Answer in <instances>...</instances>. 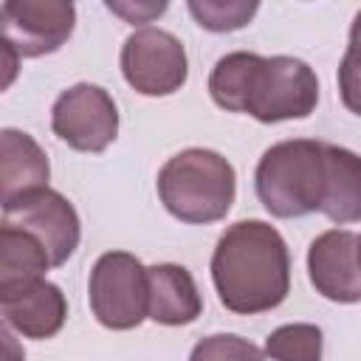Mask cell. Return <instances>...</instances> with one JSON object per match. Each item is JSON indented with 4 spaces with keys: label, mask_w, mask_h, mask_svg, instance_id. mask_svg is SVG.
<instances>
[{
    "label": "cell",
    "mask_w": 361,
    "mask_h": 361,
    "mask_svg": "<svg viewBox=\"0 0 361 361\" xmlns=\"http://www.w3.org/2000/svg\"><path fill=\"white\" fill-rule=\"evenodd\" d=\"M324 336L316 324L293 322L271 330L265 338V355L271 361H322Z\"/></svg>",
    "instance_id": "obj_17"
},
{
    "label": "cell",
    "mask_w": 361,
    "mask_h": 361,
    "mask_svg": "<svg viewBox=\"0 0 361 361\" xmlns=\"http://www.w3.org/2000/svg\"><path fill=\"white\" fill-rule=\"evenodd\" d=\"M259 3H245V0H189V14L195 23L206 31L223 34V31H237L248 25V20L257 14Z\"/></svg>",
    "instance_id": "obj_18"
},
{
    "label": "cell",
    "mask_w": 361,
    "mask_h": 361,
    "mask_svg": "<svg viewBox=\"0 0 361 361\" xmlns=\"http://www.w3.org/2000/svg\"><path fill=\"white\" fill-rule=\"evenodd\" d=\"M324 141L288 138L268 147L254 172V189L268 214L290 220L319 212L324 189Z\"/></svg>",
    "instance_id": "obj_3"
},
{
    "label": "cell",
    "mask_w": 361,
    "mask_h": 361,
    "mask_svg": "<svg viewBox=\"0 0 361 361\" xmlns=\"http://www.w3.org/2000/svg\"><path fill=\"white\" fill-rule=\"evenodd\" d=\"M319 212L344 226L361 220V155L327 144L324 147V189Z\"/></svg>",
    "instance_id": "obj_14"
},
{
    "label": "cell",
    "mask_w": 361,
    "mask_h": 361,
    "mask_svg": "<svg viewBox=\"0 0 361 361\" xmlns=\"http://www.w3.org/2000/svg\"><path fill=\"white\" fill-rule=\"evenodd\" d=\"M158 197L180 223L206 226L228 214L237 195L234 166L214 149L189 147L172 155L158 172Z\"/></svg>",
    "instance_id": "obj_2"
},
{
    "label": "cell",
    "mask_w": 361,
    "mask_h": 361,
    "mask_svg": "<svg viewBox=\"0 0 361 361\" xmlns=\"http://www.w3.org/2000/svg\"><path fill=\"white\" fill-rule=\"evenodd\" d=\"M51 130L76 152H104L118 135L116 99L99 85L79 82L56 96Z\"/></svg>",
    "instance_id": "obj_7"
},
{
    "label": "cell",
    "mask_w": 361,
    "mask_h": 361,
    "mask_svg": "<svg viewBox=\"0 0 361 361\" xmlns=\"http://www.w3.org/2000/svg\"><path fill=\"white\" fill-rule=\"evenodd\" d=\"M51 166L42 147L23 130L0 133V206H11L31 192L48 189Z\"/></svg>",
    "instance_id": "obj_12"
},
{
    "label": "cell",
    "mask_w": 361,
    "mask_h": 361,
    "mask_svg": "<svg viewBox=\"0 0 361 361\" xmlns=\"http://www.w3.org/2000/svg\"><path fill=\"white\" fill-rule=\"evenodd\" d=\"M338 96L350 113L361 116V11L353 17L350 42L338 62Z\"/></svg>",
    "instance_id": "obj_19"
},
{
    "label": "cell",
    "mask_w": 361,
    "mask_h": 361,
    "mask_svg": "<svg viewBox=\"0 0 361 361\" xmlns=\"http://www.w3.org/2000/svg\"><path fill=\"white\" fill-rule=\"evenodd\" d=\"M307 276L330 302H361V234L350 228L322 231L307 248Z\"/></svg>",
    "instance_id": "obj_10"
},
{
    "label": "cell",
    "mask_w": 361,
    "mask_h": 361,
    "mask_svg": "<svg viewBox=\"0 0 361 361\" xmlns=\"http://www.w3.org/2000/svg\"><path fill=\"white\" fill-rule=\"evenodd\" d=\"M212 282L220 305L237 316L279 307L290 290L285 237L265 220L231 223L214 245Z\"/></svg>",
    "instance_id": "obj_1"
},
{
    "label": "cell",
    "mask_w": 361,
    "mask_h": 361,
    "mask_svg": "<svg viewBox=\"0 0 361 361\" xmlns=\"http://www.w3.org/2000/svg\"><path fill=\"white\" fill-rule=\"evenodd\" d=\"M87 302L96 322L107 330H133L147 319V268L130 251H107L96 259L87 279Z\"/></svg>",
    "instance_id": "obj_5"
},
{
    "label": "cell",
    "mask_w": 361,
    "mask_h": 361,
    "mask_svg": "<svg viewBox=\"0 0 361 361\" xmlns=\"http://www.w3.org/2000/svg\"><path fill=\"white\" fill-rule=\"evenodd\" d=\"M147 282H149L147 319H152L155 324L183 327L203 313L200 290L183 265H175V262L149 265Z\"/></svg>",
    "instance_id": "obj_13"
},
{
    "label": "cell",
    "mask_w": 361,
    "mask_h": 361,
    "mask_svg": "<svg viewBox=\"0 0 361 361\" xmlns=\"http://www.w3.org/2000/svg\"><path fill=\"white\" fill-rule=\"evenodd\" d=\"M3 324L25 338H54L68 319V299L59 285L37 279L31 285L0 293Z\"/></svg>",
    "instance_id": "obj_11"
},
{
    "label": "cell",
    "mask_w": 361,
    "mask_h": 361,
    "mask_svg": "<svg viewBox=\"0 0 361 361\" xmlns=\"http://www.w3.org/2000/svg\"><path fill=\"white\" fill-rule=\"evenodd\" d=\"M254 62H257V54L251 51H231L214 62L209 73V93L217 107L228 113H243Z\"/></svg>",
    "instance_id": "obj_16"
},
{
    "label": "cell",
    "mask_w": 361,
    "mask_h": 361,
    "mask_svg": "<svg viewBox=\"0 0 361 361\" xmlns=\"http://www.w3.org/2000/svg\"><path fill=\"white\" fill-rule=\"evenodd\" d=\"M107 8L135 25V23H149L152 17L164 14V11H166V3H113V0H110Z\"/></svg>",
    "instance_id": "obj_21"
},
{
    "label": "cell",
    "mask_w": 361,
    "mask_h": 361,
    "mask_svg": "<svg viewBox=\"0 0 361 361\" xmlns=\"http://www.w3.org/2000/svg\"><path fill=\"white\" fill-rule=\"evenodd\" d=\"M3 45L17 56L37 59L59 51L76 25V8L68 0H6L0 6Z\"/></svg>",
    "instance_id": "obj_8"
},
{
    "label": "cell",
    "mask_w": 361,
    "mask_h": 361,
    "mask_svg": "<svg viewBox=\"0 0 361 361\" xmlns=\"http://www.w3.org/2000/svg\"><path fill=\"white\" fill-rule=\"evenodd\" d=\"M3 223L28 231L48 254L51 268L65 265L79 248L82 223L73 203L56 189H39L3 209Z\"/></svg>",
    "instance_id": "obj_9"
},
{
    "label": "cell",
    "mask_w": 361,
    "mask_h": 361,
    "mask_svg": "<svg viewBox=\"0 0 361 361\" xmlns=\"http://www.w3.org/2000/svg\"><path fill=\"white\" fill-rule=\"evenodd\" d=\"M189 361H265V353L237 333H214L192 347Z\"/></svg>",
    "instance_id": "obj_20"
},
{
    "label": "cell",
    "mask_w": 361,
    "mask_h": 361,
    "mask_svg": "<svg viewBox=\"0 0 361 361\" xmlns=\"http://www.w3.org/2000/svg\"><path fill=\"white\" fill-rule=\"evenodd\" d=\"M121 73L141 96H172L186 85L189 59L183 42L164 28H138L121 45Z\"/></svg>",
    "instance_id": "obj_6"
},
{
    "label": "cell",
    "mask_w": 361,
    "mask_h": 361,
    "mask_svg": "<svg viewBox=\"0 0 361 361\" xmlns=\"http://www.w3.org/2000/svg\"><path fill=\"white\" fill-rule=\"evenodd\" d=\"M319 104V79L313 68L296 56H259L251 71L243 113L262 124L307 118Z\"/></svg>",
    "instance_id": "obj_4"
},
{
    "label": "cell",
    "mask_w": 361,
    "mask_h": 361,
    "mask_svg": "<svg viewBox=\"0 0 361 361\" xmlns=\"http://www.w3.org/2000/svg\"><path fill=\"white\" fill-rule=\"evenodd\" d=\"M51 259L45 248L23 228L0 223V293L45 279Z\"/></svg>",
    "instance_id": "obj_15"
}]
</instances>
